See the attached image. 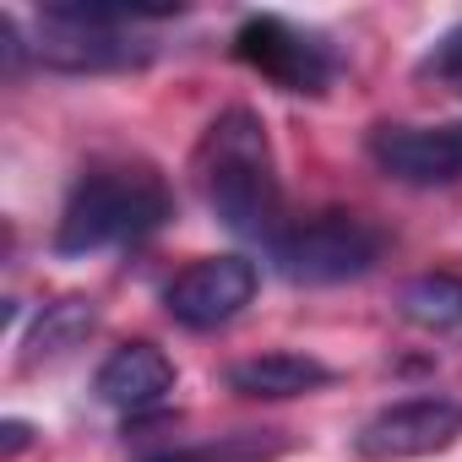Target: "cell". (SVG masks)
<instances>
[{"label":"cell","mask_w":462,"mask_h":462,"mask_svg":"<svg viewBox=\"0 0 462 462\" xmlns=\"http://www.w3.org/2000/svg\"><path fill=\"white\" fill-rule=\"evenodd\" d=\"M196 185L217 223H228L245 240H278L283 235V180L273 158V136L256 109L235 104L223 109L201 147H196Z\"/></svg>","instance_id":"obj_1"},{"label":"cell","mask_w":462,"mask_h":462,"mask_svg":"<svg viewBox=\"0 0 462 462\" xmlns=\"http://www.w3.org/2000/svg\"><path fill=\"white\" fill-rule=\"evenodd\" d=\"M169 185L147 163H98L88 169L60 212L55 251L60 256H93V251H120L147 240L169 217Z\"/></svg>","instance_id":"obj_2"},{"label":"cell","mask_w":462,"mask_h":462,"mask_svg":"<svg viewBox=\"0 0 462 462\" xmlns=\"http://www.w3.org/2000/svg\"><path fill=\"white\" fill-rule=\"evenodd\" d=\"M169 17H180V6H50L39 17L33 60L71 77L125 71L152 55V44L136 39V28H152Z\"/></svg>","instance_id":"obj_3"},{"label":"cell","mask_w":462,"mask_h":462,"mask_svg":"<svg viewBox=\"0 0 462 462\" xmlns=\"http://www.w3.org/2000/svg\"><path fill=\"white\" fill-rule=\"evenodd\" d=\"M386 251V235L359 212H316L273 240V262L289 283H348L365 278Z\"/></svg>","instance_id":"obj_4"},{"label":"cell","mask_w":462,"mask_h":462,"mask_svg":"<svg viewBox=\"0 0 462 462\" xmlns=\"http://www.w3.org/2000/svg\"><path fill=\"white\" fill-rule=\"evenodd\" d=\"M235 55L283 93H327L337 82V50L321 33L289 23V17H273V12L251 17L235 33Z\"/></svg>","instance_id":"obj_5"},{"label":"cell","mask_w":462,"mask_h":462,"mask_svg":"<svg viewBox=\"0 0 462 462\" xmlns=\"http://www.w3.org/2000/svg\"><path fill=\"white\" fill-rule=\"evenodd\" d=\"M462 440V402L457 397H408L381 408L359 424L354 451L365 462H419Z\"/></svg>","instance_id":"obj_6"},{"label":"cell","mask_w":462,"mask_h":462,"mask_svg":"<svg viewBox=\"0 0 462 462\" xmlns=\"http://www.w3.org/2000/svg\"><path fill=\"white\" fill-rule=\"evenodd\" d=\"M256 289H262L256 262H245V256H201L163 289V305L185 332H217L256 300Z\"/></svg>","instance_id":"obj_7"},{"label":"cell","mask_w":462,"mask_h":462,"mask_svg":"<svg viewBox=\"0 0 462 462\" xmlns=\"http://www.w3.org/2000/svg\"><path fill=\"white\" fill-rule=\"evenodd\" d=\"M370 158L386 180L435 190L462 180V120L440 125H375L370 131Z\"/></svg>","instance_id":"obj_8"},{"label":"cell","mask_w":462,"mask_h":462,"mask_svg":"<svg viewBox=\"0 0 462 462\" xmlns=\"http://www.w3.org/2000/svg\"><path fill=\"white\" fill-rule=\"evenodd\" d=\"M93 392H98L104 408H115V413H125V419H142V413H158V408L169 402V392H174V365H169V354L152 348V343H120V348L98 365Z\"/></svg>","instance_id":"obj_9"},{"label":"cell","mask_w":462,"mask_h":462,"mask_svg":"<svg viewBox=\"0 0 462 462\" xmlns=\"http://www.w3.org/2000/svg\"><path fill=\"white\" fill-rule=\"evenodd\" d=\"M332 370L310 354H256V359H240L235 370H228V386H235L240 397H262V402H283V397H305L316 386H327Z\"/></svg>","instance_id":"obj_10"},{"label":"cell","mask_w":462,"mask_h":462,"mask_svg":"<svg viewBox=\"0 0 462 462\" xmlns=\"http://www.w3.org/2000/svg\"><path fill=\"white\" fill-rule=\"evenodd\" d=\"M397 310L419 332H457L462 327V278L457 273H419L397 289Z\"/></svg>","instance_id":"obj_11"},{"label":"cell","mask_w":462,"mask_h":462,"mask_svg":"<svg viewBox=\"0 0 462 462\" xmlns=\"http://www.w3.org/2000/svg\"><path fill=\"white\" fill-rule=\"evenodd\" d=\"M98 327V310H93V300H55V305H44V316H39V327H33V337H28V365H39V359H66L71 348H82V337Z\"/></svg>","instance_id":"obj_12"},{"label":"cell","mask_w":462,"mask_h":462,"mask_svg":"<svg viewBox=\"0 0 462 462\" xmlns=\"http://www.w3.org/2000/svg\"><path fill=\"white\" fill-rule=\"evenodd\" d=\"M283 451V440L273 430H240L223 440H201V446H180V451H158L147 462H273Z\"/></svg>","instance_id":"obj_13"},{"label":"cell","mask_w":462,"mask_h":462,"mask_svg":"<svg viewBox=\"0 0 462 462\" xmlns=\"http://www.w3.org/2000/svg\"><path fill=\"white\" fill-rule=\"evenodd\" d=\"M424 77H435L440 88H457L462 93V23L457 28H446L440 39H435V50L424 55V66H419Z\"/></svg>","instance_id":"obj_14"},{"label":"cell","mask_w":462,"mask_h":462,"mask_svg":"<svg viewBox=\"0 0 462 462\" xmlns=\"http://www.w3.org/2000/svg\"><path fill=\"white\" fill-rule=\"evenodd\" d=\"M23 446H28V424H23V419H12V424H6V457H17Z\"/></svg>","instance_id":"obj_15"}]
</instances>
